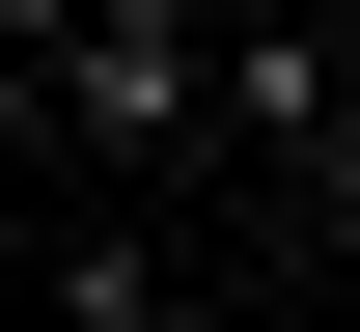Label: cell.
Listing matches in <instances>:
<instances>
[{
	"label": "cell",
	"instance_id": "1",
	"mask_svg": "<svg viewBox=\"0 0 360 332\" xmlns=\"http://www.w3.org/2000/svg\"><path fill=\"white\" fill-rule=\"evenodd\" d=\"M28 84H56V139H194V84H222V28H194V0H84V28H56Z\"/></svg>",
	"mask_w": 360,
	"mask_h": 332
}]
</instances>
